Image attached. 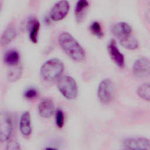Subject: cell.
<instances>
[{
	"label": "cell",
	"mask_w": 150,
	"mask_h": 150,
	"mask_svg": "<svg viewBox=\"0 0 150 150\" xmlns=\"http://www.w3.org/2000/svg\"><path fill=\"white\" fill-rule=\"evenodd\" d=\"M62 49L73 60L81 62L86 57L85 51L76 39L67 32H62L58 38Z\"/></svg>",
	"instance_id": "6da1fadb"
},
{
	"label": "cell",
	"mask_w": 150,
	"mask_h": 150,
	"mask_svg": "<svg viewBox=\"0 0 150 150\" xmlns=\"http://www.w3.org/2000/svg\"><path fill=\"white\" fill-rule=\"evenodd\" d=\"M111 30L124 48L128 50H135L138 48V41L132 35V28L128 23L119 22L112 26Z\"/></svg>",
	"instance_id": "7a4b0ae2"
},
{
	"label": "cell",
	"mask_w": 150,
	"mask_h": 150,
	"mask_svg": "<svg viewBox=\"0 0 150 150\" xmlns=\"http://www.w3.org/2000/svg\"><path fill=\"white\" fill-rule=\"evenodd\" d=\"M64 70L63 62L56 58L46 60L41 66L40 73L46 81H53L60 77Z\"/></svg>",
	"instance_id": "3957f363"
},
{
	"label": "cell",
	"mask_w": 150,
	"mask_h": 150,
	"mask_svg": "<svg viewBox=\"0 0 150 150\" xmlns=\"http://www.w3.org/2000/svg\"><path fill=\"white\" fill-rule=\"evenodd\" d=\"M57 88L61 94L66 99H75L78 94V87L75 80L69 76L60 77L57 82Z\"/></svg>",
	"instance_id": "277c9868"
},
{
	"label": "cell",
	"mask_w": 150,
	"mask_h": 150,
	"mask_svg": "<svg viewBox=\"0 0 150 150\" xmlns=\"http://www.w3.org/2000/svg\"><path fill=\"white\" fill-rule=\"evenodd\" d=\"M114 92L115 88L112 81L110 79H104L98 85L97 96L101 103L107 104L113 99Z\"/></svg>",
	"instance_id": "5b68a950"
},
{
	"label": "cell",
	"mask_w": 150,
	"mask_h": 150,
	"mask_svg": "<svg viewBox=\"0 0 150 150\" xmlns=\"http://www.w3.org/2000/svg\"><path fill=\"white\" fill-rule=\"evenodd\" d=\"M69 10V2L67 0H59L52 8L50 17L54 21H60L67 16Z\"/></svg>",
	"instance_id": "8992f818"
},
{
	"label": "cell",
	"mask_w": 150,
	"mask_h": 150,
	"mask_svg": "<svg viewBox=\"0 0 150 150\" xmlns=\"http://www.w3.org/2000/svg\"><path fill=\"white\" fill-rule=\"evenodd\" d=\"M12 123L9 116L5 112L0 113V142L8 141L12 132Z\"/></svg>",
	"instance_id": "52a82bcc"
},
{
	"label": "cell",
	"mask_w": 150,
	"mask_h": 150,
	"mask_svg": "<svg viewBox=\"0 0 150 150\" xmlns=\"http://www.w3.org/2000/svg\"><path fill=\"white\" fill-rule=\"evenodd\" d=\"M134 74L138 77H148L150 74V61L146 57L137 59L133 64Z\"/></svg>",
	"instance_id": "ba28073f"
},
{
	"label": "cell",
	"mask_w": 150,
	"mask_h": 150,
	"mask_svg": "<svg viewBox=\"0 0 150 150\" xmlns=\"http://www.w3.org/2000/svg\"><path fill=\"white\" fill-rule=\"evenodd\" d=\"M126 149L133 150H149L150 142L148 138L144 137H132L125 139L123 142Z\"/></svg>",
	"instance_id": "9c48e42d"
},
{
	"label": "cell",
	"mask_w": 150,
	"mask_h": 150,
	"mask_svg": "<svg viewBox=\"0 0 150 150\" xmlns=\"http://www.w3.org/2000/svg\"><path fill=\"white\" fill-rule=\"evenodd\" d=\"M107 50L112 60L119 67H124L125 66V58L124 54L118 49L115 41L111 40L107 45Z\"/></svg>",
	"instance_id": "30bf717a"
},
{
	"label": "cell",
	"mask_w": 150,
	"mask_h": 150,
	"mask_svg": "<svg viewBox=\"0 0 150 150\" xmlns=\"http://www.w3.org/2000/svg\"><path fill=\"white\" fill-rule=\"evenodd\" d=\"M38 111L43 118H48L52 117L54 112V105L53 101L49 98L41 100L38 105Z\"/></svg>",
	"instance_id": "8fae6325"
},
{
	"label": "cell",
	"mask_w": 150,
	"mask_h": 150,
	"mask_svg": "<svg viewBox=\"0 0 150 150\" xmlns=\"http://www.w3.org/2000/svg\"><path fill=\"white\" fill-rule=\"evenodd\" d=\"M19 129L21 134L25 137H28L31 134V119L29 111H24L22 114L19 121Z\"/></svg>",
	"instance_id": "7c38bea8"
},
{
	"label": "cell",
	"mask_w": 150,
	"mask_h": 150,
	"mask_svg": "<svg viewBox=\"0 0 150 150\" xmlns=\"http://www.w3.org/2000/svg\"><path fill=\"white\" fill-rule=\"evenodd\" d=\"M28 29L30 41L33 43H36L38 41V35L40 29L39 21L33 18L29 19L28 22Z\"/></svg>",
	"instance_id": "4fadbf2b"
},
{
	"label": "cell",
	"mask_w": 150,
	"mask_h": 150,
	"mask_svg": "<svg viewBox=\"0 0 150 150\" xmlns=\"http://www.w3.org/2000/svg\"><path fill=\"white\" fill-rule=\"evenodd\" d=\"M16 30L13 24L9 25L2 32L0 38V44L1 46H6L15 38Z\"/></svg>",
	"instance_id": "5bb4252c"
},
{
	"label": "cell",
	"mask_w": 150,
	"mask_h": 150,
	"mask_svg": "<svg viewBox=\"0 0 150 150\" xmlns=\"http://www.w3.org/2000/svg\"><path fill=\"white\" fill-rule=\"evenodd\" d=\"M20 60V54L16 49H10L7 50L4 55V63L11 67L18 65Z\"/></svg>",
	"instance_id": "9a60e30c"
},
{
	"label": "cell",
	"mask_w": 150,
	"mask_h": 150,
	"mask_svg": "<svg viewBox=\"0 0 150 150\" xmlns=\"http://www.w3.org/2000/svg\"><path fill=\"white\" fill-rule=\"evenodd\" d=\"M89 6L88 0H78L74 7V14L76 19L79 21L82 19Z\"/></svg>",
	"instance_id": "2e32d148"
},
{
	"label": "cell",
	"mask_w": 150,
	"mask_h": 150,
	"mask_svg": "<svg viewBox=\"0 0 150 150\" xmlns=\"http://www.w3.org/2000/svg\"><path fill=\"white\" fill-rule=\"evenodd\" d=\"M18 66V65H17ZM13 66L9 70L7 74V80L9 82H15L18 80L22 74V69L21 66Z\"/></svg>",
	"instance_id": "e0dca14e"
},
{
	"label": "cell",
	"mask_w": 150,
	"mask_h": 150,
	"mask_svg": "<svg viewBox=\"0 0 150 150\" xmlns=\"http://www.w3.org/2000/svg\"><path fill=\"white\" fill-rule=\"evenodd\" d=\"M138 95L142 99L149 101L150 100L149 83H144L141 84L137 89Z\"/></svg>",
	"instance_id": "ac0fdd59"
},
{
	"label": "cell",
	"mask_w": 150,
	"mask_h": 150,
	"mask_svg": "<svg viewBox=\"0 0 150 150\" xmlns=\"http://www.w3.org/2000/svg\"><path fill=\"white\" fill-rule=\"evenodd\" d=\"M89 29L91 33L98 38H101L103 37L104 33L100 22L97 21H93L90 24Z\"/></svg>",
	"instance_id": "d6986e66"
},
{
	"label": "cell",
	"mask_w": 150,
	"mask_h": 150,
	"mask_svg": "<svg viewBox=\"0 0 150 150\" xmlns=\"http://www.w3.org/2000/svg\"><path fill=\"white\" fill-rule=\"evenodd\" d=\"M55 122L56 125L61 128L63 127L64 124V115L63 112L61 110H57L56 112Z\"/></svg>",
	"instance_id": "ffe728a7"
},
{
	"label": "cell",
	"mask_w": 150,
	"mask_h": 150,
	"mask_svg": "<svg viewBox=\"0 0 150 150\" xmlns=\"http://www.w3.org/2000/svg\"><path fill=\"white\" fill-rule=\"evenodd\" d=\"M23 96L25 98L28 100L35 99L38 96V91L36 88L30 87L25 91Z\"/></svg>",
	"instance_id": "44dd1931"
},
{
	"label": "cell",
	"mask_w": 150,
	"mask_h": 150,
	"mask_svg": "<svg viewBox=\"0 0 150 150\" xmlns=\"http://www.w3.org/2000/svg\"><path fill=\"white\" fill-rule=\"evenodd\" d=\"M8 142L7 144V149H20V145L15 140H8Z\"/></svg>",
	"instance_id": "7402d4cb"
}]
</instances>
